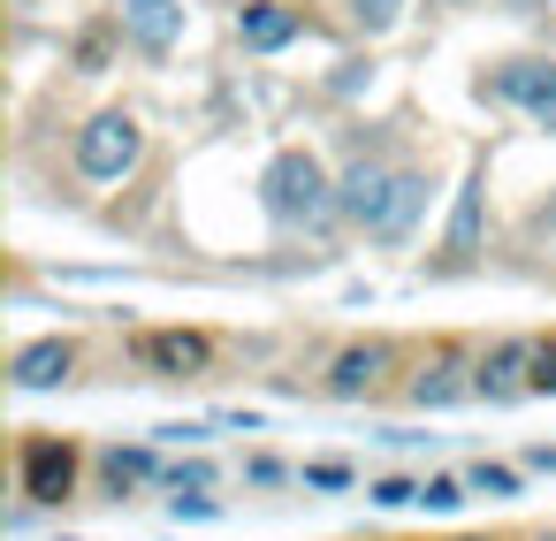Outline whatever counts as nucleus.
<instances>
[{"label":"nucleus","mask_w":556,"mask_h":541,"mask_svg":"<svg viewBox=\"0 0 556 541\" xmlns=\"http://www.w3.org/2000/svg\"><path fill=\"white\" fill-rule=\"evenodd\" d=\"M260 206H267L275 229H328V222H343L336 176H328L320 153H305V146H290V153L267 161V176H260Z\"/></svg>","instance_id":"obj_1"},{"label":"nucleus","mask_w":556,"mask_h":541,"mask_svg":"<svg viewBox=\"0 0 556 541\" xmlns=\"http://www.w3.org/2000/svg\"><path fill=\"white\" fill-rule=\"evenodd\" d=\"M85 473H92V450L77 435H47V427H24L16 435V488L47 511L77 503L85 495Z\"/></svg>","instance_id":"obj_2"},{"label":"nucleus","mask_w":556,"mask_h":541,"mask_svg":"<svg viewBox=\"0 0 556 541\" xmlns=\"http://www.w3.org/2000/svg\"><path fill=\"white\" fill-rule=\"evenodd\" d=\"M77 176L85 184H123V176H138V161H146V123L130 115V108H100L85 130H77Z\"/></svg>","instance_id":"obj_3"},{"label":"nucleus","mask_w":556,"mask_h":541,"mask_svg":"<svg viewBox=\"0 0 556 541\" xmlns=\"http://www.w3.org/2000/svg\"><path fill=\"white\" fill-rule=\"evenodd\" d=\"M130 358L146 374H161V381H206L222 343L206 328H146V336H130Z\"/></svg>","instance_id":"obj_4"},{"label":"nucleus","mask_w":556,"mask_h":541,"mask_svg":"<svg viewBox=\"0 0 556 541\" xmlns=\"http://www.w3.org/2000/svg\"><path fill=\"white\" fill-rule=\"evenodd\" d=\"M396 366H404V343H389V336L343 343V351L328 358V374H320V397H336V404H358V397L389 389V374H396Z\"/></svg>","instance_id":"obj_5"},{"label":"nucleus","mask_w":556,"mask_h":541,"mask_svg":"<svg viewBox=\"0 0 556 541\" xmlns=\"http://www.w3.org/2000/svg\"><path fill=\"white\" fill-rule=\"evenodd\" d=\"M472 397V351L465 343H434L412 374H404V404H419V412H450V404H465Z\"/></svg>","instance_id":"obj_6"},{"label":"nucleus","mask_w":556,"mask_h":541,"mask_svg":"<svg viewBox=\"0 0 556 541\" xmlns=\"http://www.w3.org/2000/svg\"><path fill=\"white\" fill-rule=\"evenodd\" d=\"M77 374H85V343H77V336H31V343H16V358H9V381H16L24 397L70 389Z\"/></svg>","instance_id":"obj_7"},{"label":"nucleus","mask_w":556,"mask_h":541,"mask_svg":"<svg viewBox=\"0 0 556 541\" xmlns=\"http://www.w3.org/2000/svg\"><path fill=\"white\" fill-rule=\"evenodd\" d=\"M533 351H541V336H503V343H488V351L472 358V397H488V404L533 397Z\"/></svg>","instance_id":"obj_8"},{"label":"nucleus","mask_w":556,"mask_h":541,"mask_svg":"<svg viewBox=\"0 0 556 541\" xmlns=\"http://www.w3.org/2000/svg\"><path fill=\"white\" fill-rule=\"evenodd\" d=\"M389 191H396V161H381V153H351V168L336 176V199H343V222L366 237L374 222H381V206H389Z\"/></svg>","instance_id":"obj_9"},{"label":"nucleus","mask_w":556,"mask_h":541,"mask_svg":"<svg viewBox=\"0 0 556 541\" xmlns=\"http://www.w3.org/2000/svg\"><path fill=\"white\" fill-rule=\"evenodd\" d=\"M480 214H488V168H472L457 184V206H450V229H442V275H465L480 260Z\"/></svg>","instance_id":"obj_10"},{"label":"nucleus","mask_w":556,"mask_h":541,"mask_svg":"<svg viewBox=\"0 0 556 541\" xmlns=\"http://www.w3.org/2000/svg\"><path fill=\"white\" fill-rule=\"evenodd\" d=\"M115 32L146 54H168L184 39V0H115Z\"/></svg>","instance_id":"obj_11"},{"label":"nucleus","mask_w":556,"mask_h":541,"mask_svg":"<svg viewBox=\"0 0 556 541\" xmlns=\"http://www.w3.org/2000/svg\"><path fill=\"white\" fill-rule=\"evenodd\" d=\"M548 85H556V62H548V54H518V62H503V70L480 77V92L503 100V108H518V115H533Z\"/></svg>","instance_id":"obj_12"},{"label":"nucleus","mask_w":556,"mask_h":541,"mask_svg":"<svg viewBox=\"0 0 556 541\" xmlns=\"http://www.w3.org/2000/svg\"><path fill=\"white\" fill-rule=\"evenodd\" d=\"M427 168H396V191H389V206H381V222L366 229V244H412V229H419V214H427Z\"/></svg>","instance_id":"obj_13"},{"label":"nucleus","mask_w":556,"mask_h":541,"mask_svg":"<svg viewBox=\"0 0 556 541\" xmlns=\"http://www.w3.org/2000/svg\"><path fill=\"white\" fill-rule=\"evenodd\" d=\"M298 32H305V16L290 9V0H244V9H237V39H244V54H282Z\"/></svg>","instance_id":"obj_14"},{"label":"nucleus","mask_w":556,"mask_h":541,"mask_svg":"<svg viewBox=\"0 0 556 541\" xmlns=\"http://www.w3.org/2000/svg\"><path fill=\"white\" fill-rule=\"evenodd\" d=\"M92 473L108 480V495L123 503L130 488H146V480H168V465H161V450H146V442H115V450H92Z\"/></svg>","instance_id":"obj_15"},{"label":"nucleus","mask_w":556,"mask_h":541,"mask_svg":"<svg viewBox=\"0 0 556 541\" xmlns=\"http://www.w3.org/2000/svg\"><path fill=\"white\" fill-rule=\"evenodd\" d=\"M465 480H472V495H495V503H510V495L526 488V465H503V457H472V465H465Z\"/></svg>","instance_id":"obj_16"},{"label":"nucleus","mask_w":556,"mask_h":541,"mask_svg":"<svg viewBox=\"0 0 556 541\" xmlns=\"http://www.w3.org/2000/svg\"><path fill=\"white\" fill-rule=\"evenodd\" d=\"M298 488L343 495V488H358V465H351V457H313V465H298Z\"/></svg>","instance_id":"obj_17"},{"label":"nucleus","mask_w":556,"mask_h":541,"mask_svg":"<svg viewBox=\"0 0 556 541\" xmlns=\"http://www.w3.org/2000/svg\"><path fill=\"white\" fill-rule=\"evenodd\" d=\"M343 9H351V32H358V39H381V32H396L404 0H343Z\"/></svg>","instance_id":"obj_18"},{"label":"nucleus","mask_w":556,"mask_h":541,"mask_svg":"<svg viewBox=\"0 0 556 541\" xmlns=\"http://www.w3.org/2000/svg\"><path fill=\"white\" fill-rule=\"evenodd\" d=\"M366 503L374 511H404V503H419V480L412 473H374L366 480Z\"/></svg>","instance_id":"obj_19"},{"label":"nucleus","mask_w":556,"mask_h":541,"mask_svg":"<svg viewBox=\"0 0 556 541\" xmlns=\"http://www.w3.org/2000/svg\"><path fill=\"white\" fill-rule=\"evenodd\" d=\"M472 495V480H457V473H427L419 480V511H457Z\"/></svg>","instance_id":"obj_20"},{"label":"nucleus","mask_w":556,"mask_h":541,"mask_svg":"<svg viewBox=\"0 0 556 541\" xmlns=\"http://www.w3.org/2000/svg\"><path fill=\"white\" fill-rule=\"evenodd\" d=\"M161 488H168V495H199V488H214V465H206V457H184V465H168Z\"/></svg>","instance_id":"obj_21"},{"label":"nucleus","mask_w":556,"mask_h":541,"mask_svg":"<svg viewBox=\"0 0 556 541\" xmlns=\"http://www.w3.org/2000/svg\"><path fill=\"white\" fill-rule=\"evenodd\" d=\"M244 480H252V488H282V480H298V473H290L282 457H244Z\"/></svg>","instance_id":"obj_22"},{"label":"nucleus","mask_w":556,"mask_h":541,"mask_svg":"<svg viewBox=\"0 0 556 541\" xmlns=\"http://www.w3.org/2000/svg\"><path fill=\"white\" fill-rule=\"evenodd\" d=\"M168 511H176V518H222V495H214V488H199V495H168Z\"/></svg>","instance_id":"obj_23"},{"label":"nucleus","mask_w":556,"mask_h":541,"mask_svg":"<svg viewBox=\"0 0 556 541\" xmlns=\"http://www.w3.org/2000/svg\"><path fill=\"white\" fill-rule=\"evenodd\" d=\"M533 397H556V336H541L533 351Z\"/></svg>","instance_id":"obj_24"},{"label":"nucleus","mask_w":556,"mask_h":541,"mask_svg":"<svg viewBox=\"0 0 556 541\" xmlns=\"http://www.w3.org/2000/svg\"><path fill=\"white\" fill-rule=\"evenodd\" d=\"M100 62H108V32H85V39H77V70L100 77Z\"/></svg>","instance_id":"obj_25"},{"label":"nucleus","mask_w":556,"mask_h":541,"mask_svg":"<svg viewBox=\"0 0 556 541\" xmlns=\"http://www.w3.org/2000/svg\"><path fill=\"white\" fill-rule=\"evenodd\" d=\"M526 123H533V130H548V138H556V85H548V92H541V108H533V115H526Z\"/></svg>","instance_id":"obj_26"},{"label":"nucleus","mask_w":556,"mask_h":541,"mask_svg":"<svg viewBox=\"0 0 556 541\" xmlns=\"http://www.w3.org/2000/svg\"><path fill=\"white\" fill-rule=\"evenodd\" d=\"M533 237H541V244H556V191L541 199V214H533Z\"/></svg>","instance_id":"obj_27"},{"label":"nucleus","mask_w":556,"mask_h":541,"mask_svg":"<svg viewBox=\"0 0 556 541\" xmlns=\"http://www.w3.org/2000/svg\"><path fill=\"white\" fill-rule=\"evenodd\" d=\"M366 77H374V62H343V77H336V92H358Z\"/></svg>","instance_id":"obj_28"},{"label":"nucleus","mask_w":556,"mask_h":541,"mask_svg":"<svg viewBox=\"0 0 556 541\" xmlns=\"http://www.w3.org/2000/svg\"><path fill=\"white\" fill-rule=\"evenodd\" d=\"M526 473H556V442H533L526 450Z\"/></svg>","instance_id":"obj_29"},{"label":"nucleus","mask_w":556,"mask_h":541,"mask_svg":"<svg viewBox=\"0 0 556 541\" xmlns=\"http://www.w3.org/2000/svg\"><path fill=\"white\" fill-rule=\"evenodd\" d=\"M450 541H488V533H450Z\"/></svg>","instance_id":"obj_30"},{"label":"nucleus","mask_w":556,"mask_h":541,"mask_svg":"<svg viewBox=\"0 0 556 541\" xmlns=\"http://www.w3.org/2000/svg\"><path fill=\"white\" fill-rule=\"evenodd\" d=\"M54 541H70V533H54Z\"/></svg>","instance_id":"obj_31"},{"label":"nucleus","mask_w":556,"mask_h":541,"mask_svg":"<svg viewBox=\"0 0 556 541\" xmlns=\"http://www.w3.org/2000/svg\"><path fill=\"white\" fill-rule=\"evenodd\" d=\"M541 541H556V533H541Z\"/></svg>","instance_id":"obj_32"}]
</instances>
